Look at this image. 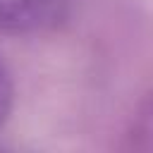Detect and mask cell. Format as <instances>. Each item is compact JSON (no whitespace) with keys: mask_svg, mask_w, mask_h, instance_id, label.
Returning <instances> with one entry per match:
<instances>
[{"mask_svg":"<svg viewBox=\"0 0 153 153\" xmlns=\"http://www.w3.org/2000/svg\"><path fill=\"white\" fill-rule=\"evenodd\" d=\"M65 0H0V31H36L53 24Z\"/></svg>","mask_w":153,"mask_h":153,"instance_id":"obj_1","label":"cell"},{"mask_svg":"<svg viewBox=\"0 0 153 153\" xmlns=\"http://www.w3.org/2000/svg\"><path fill=\"white\" fill-rule=\"evenodd\" d=\"M12 105H14V81H12L7 65L0 60V131L10 120Z\"/></svg>","mask_w":153,"mask_h":153,"instance_id":"obj_2","label":"cell"}]
</instances>
